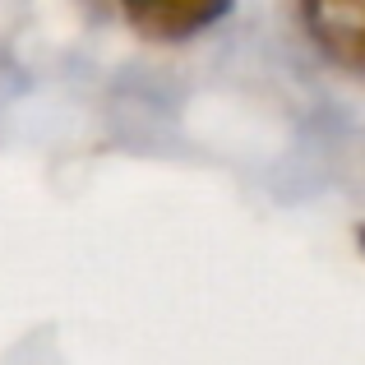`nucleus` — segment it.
<instances>
[{
    "mask_svg": "<svg viewBox=\"0 0 365 365\" xmlns=\"http://www.w3.org/2000/svg\"><path fill=\"white\" fill-rule=\"evenodd\" d=\"M301 24L333 65L365 74V0H301Z\"/></svg>",
    "mask_w": 365,
    "mask_h": 365,
    "instance_id": "obj_1",
    "label": "nucleus"
},
{
    "mask_svg": "<svg viewBox=\"0 0 365 365\" xmlns=\"http://www.w3.org/2000/svg\"><path fill=\"white\" fill-rule=\"evenodd\" d=\"M232 9V0H120V14L153 42H185L213 28Z\"/></svg>",
    "mask_w": 365,
    "mask_h": 365,
    "instance_id": "obj_2",
    "label": "nucleus"
}]
</instances>
